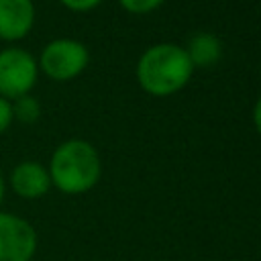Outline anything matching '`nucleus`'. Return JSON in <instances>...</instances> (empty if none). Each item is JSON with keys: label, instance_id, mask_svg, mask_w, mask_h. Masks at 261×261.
<instances>
[{"label": "nucleus", "instance_id": "nucleus-7", "mask_svg": "<svg viewBox=\"0 0 261 261\" xmlns=\"http://www.w3.org/2000/svg\"><path fill=\"white\" fill-rule=\"evenodd\" d=\"M10 188L24 200H37L51 188V177L45 165L39 161H20L10 173Z\"/></svg>", "mask_w": 261, "mask_h": 261}, {"label": "nucleus", "instance_id": "nucleus-8", "mask_svg": "<svg viewBox=\"0 0 261 261\" xmlns=\"http://www.w3.org/2000/svg\"><path fill=\"white\" fill-rule=\"evenodd\" d=\"M186 53L194 67H210L220 59L222 45L218 37H214L212 33H198L196 37L190 39Z\"/></svg>", "mask_w": 261, "mask_h": 261}, {"label": "nucleus", "instance_id": "nucleus-10", "mask_svg": "<svg viewBox=\"0 0 261 261\" xmlns=\"http://www.w3.org/2000/svg\"><path fill=\"white\" fill-rule=\"evenodd\" d=\"M120 6L133 14H145V12H151L155 10L163 0H118Z\"/></svg>", "mask_w": 261, "mask_h": 261}, {"label": "nucleus", "instance_id": "nucleus-12", "mask_svg": "<svg viewBox=\"0 0 261 261\" xmlns=\"http://www.w3.org/2000/svg\"><path fill=\"white\" fill-rule=\"evenodd\" d=\"M65 8L69 10H75V12H86V10H92L96 8L102 0H59Z\"/></svg>", "mask_w": 261, "mask_h": 261}, {"label": "nucleus", "instance_id": "nucleus-1", "mask_svg": "<svg viewBox=\"0 0 261 261\" xmlns=\"http://www.w3.org/2000/svg\"><path fill=\"white\" fill-rule=\"evenodd\" d=\"M47 171L51 186L63 194L77 196L90 192L98 184L102 175V163L98 151L88 141L69 139L53 151Z\"/></svg>", "mask_w": 261, "mask_h": 261}, {"label": "nucleus", "instance_id": "nucleus-13", "mask_svg": "<svg viewBox=\"0 0 261 261\" xmlns=\"http://www.w3.org/2000/svg\"><path fill=\"white\" fill-rule=\"evenodd\" d=\"M253 122H255V128L259 130V135H261V98L255 102V108H253Z\"/></svg>", "mask_w": 261, "mask_h": 261}, {"label": "nucleus", "instance_id": "nucleus-9", "mask_svg": "<svg viewBox=\"0 0 261 261\" xmlns=\"http://www.w3.org/2000/svg\"><path fill=\"white\" fill-rule=\"evenodd\" d=\"M12 116H14V120L24 122V124L37 122L39 116H41V104H39V100L33 98L31 94L12 100Z\"/></svg>", "mask_w": 261, "mask_h": 261}, {"label": "nucleus", "instance_id": "nucleus-5", "mask_svg": "<svg viewBox=\"0 0 261 261\" xmlns=\"http://www.w3.org/2000/svg\"><path fill=\"white\" fill-rule=\"evenodd\" d=\"M37 245V230L27 218L0 210V261H31Z\"/></svg>", "mask_w": 261, "mask_h": 261}, {"label": "nucleus", "instance_id": "nucleus-6", "mask_svg": "<svg viewBox=\"0 0 261 261\" xmlns=\"http://www.w3.org/2000/svg\"><path fill=\"white\" fill-rule=\"evenodd\" d=\"M35 24L33 0H0V39L20 41Z\"/></svg>", "mask_w": 261, "mask_h": 261}, {"label": "nucleus", "instance_id": "nucleus-3", "mask_svg": "<svg viewBox=\"0 0 261 261\" xmlns=\"http://www.w3.org/2000/svg\"><path fill=\"white\" fill-rule=\"evenodd\" d=\"M39 77V63L37 59L20 49L8 47L0 51V98L16 100L27 96Z\"/></svg>", "mask_w": 261, "mask_h": 261}, {"label": "nucleus", "instance_id": "nucleus-4", "mask_svg": "<svg viewBox=\"0 0 261 261\" xmlns=\"http://www.w3.org/2000/svg\"><path fill=\"white\" fill-rule=\"evenodd\" d=\"M90 61V53L84 43L75 39H55L47 43L41 51L39 69L55 80V82H67L77 77Z\"/></svg>", "mask_w": 261, "mask_h": 261}, {"label": "nucleus", "instance_id": "nucleus-11", "mask_svg": "<svg viewBox=\"0 0 261 261\" xmlns=\"http://www.w3.org/2000/svg\"><path fill=\"white\" fill-rule=\"evenodd\" d=\"M12 120H14V116H12V102L6 100V98H0V135L4 130H8Z\"/></svg>", "mask_w": 261, "mask_h": 261}, {"label": "nucleus", "instance_id": "nucleus-2", "mask_svg": "<svg viewBox=\"0 0 261 261\" xmlns=\"http://www.w3.org/2000/svg\"><path fill=\"white\" fill-rule=\"evenodd\" d=\"M194 65L186 49L173 43L149 47L137 63L139 86L151 96H169L181 90L192 77Z\"/></svg>", "mask_w": 261, "mask_h": 261}, {"label": "nucleus", "instance_id": "nucleus-14", "mask_svg": "<svg viewBox=\"0 0 261 261\" xmlns=\"http://www.w3.org/2000/svg\"><path fill=\"white\" fill-rule=\"evenodd\" d=\"M4 194H6V181H4V175L0 171V204L4 202Z\"/></svg>", "mask_w": 261, "mask_h": 261}]
</instances>
